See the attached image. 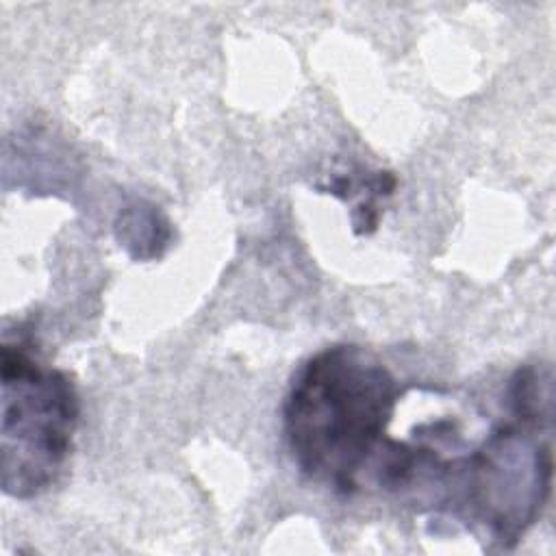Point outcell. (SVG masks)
Here are the masks:
<instances>
[{"instance_id": "obj_2", "label": "cell", "mask_w": 556, "mask_h": 556, "mask_svg": "<svg viewBox=\"0 0 556 556\" xmlns=\"http://www.w3.org/2000/svg\"><path fill=\"white\" fill-rule=\"evenodd\" d=\"M508 417L450 463L443 508L513 547L541 517L552 491L554 382L549 365L519 367L506 389Z\"/></svg>"}, {"instance_id": "obj_1", "label": "cell", "mask_w": 556, "mask_h": 556, "mask_svg": "<svg viewBox=\"0 0 556 556\" xmlns=\"http://www.w3.org/2000/svg\"><path fill=\"white\" fill-rule=\"evenodd\" d=\"M400 387L367 348L334 343L293 376L282 432L295 467L313 482L352 495L389 443Z\"/></svg>"}, {"instance_id": "obj_4", "label": "cell", "mask_w": 556, "mask_h": 556, "mask_svg": "<svg viewBox=\"0 0 556 556\" xmlns=\"http://www.w3.org/2000/svg\"><path fill=\"white\" fill-rule=\"evenodd\" d=\"M115 235L119 245H124L130 256L143 261L161 256L169 243L172 228L154 204L135 202L119 211L115 219Z\"/></svg>"}, {"instance_id": "obj_3", "label": "cell", "mask_w": 556, "mask_h": 556, "mask_svg": "<svg viewBox=\"0 0 556 556\" xmlns=\"http://www.w3.org/2000/svg\"><path fill=\"white\" fill-rule=\"evenodd\" d=\"M80 402L72 378L46 365L30 341L2 343V491L30 500L61 476L74 445Z\"/></svg>"}]
</instances>
